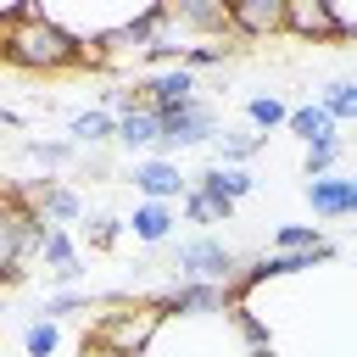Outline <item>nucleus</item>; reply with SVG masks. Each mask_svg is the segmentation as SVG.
<instances>
[{
	"label": "nucleus",
	"instance_id": "29",
	"mask_svg": "<svg viewBox=\"0 0 357 357\" xmlns=\"http://www.w3.org/2000/svg\"><path fill=\"white\" fill-rule=\"evenodd\" d=\"M340 28H346V39H357V22H346V17H340Z\"/></svg>",
	"mask_w": 357,
	"mask_h": 357
},
{
	"label": "nucleus",
	"instance_id": "5",
	"mask_svg": "<svg viewBox=\"0 0 357 357\" xmlns=\"http://www.w3.org/2000/svg\"><path fill=\"white\" fill-rule=\"evenodd\" d=\"M240 268V257L218 240V234H190L173 245V279H206V284H229Z\"/></svg>",
	"mask_w": 357,
	"mask_h": 357
},
{
	"label": "nucleus",
	"instance_id": "25",
	"mask_svg": "<svg viewBox=\"0 0 357 357\" xmlns=\"http://www.w3.org/2000/svg\"><path fill=\"white\" fill-rule=\"evenodd\" d=\"M28 156H33L39 167H61V162L78 156V145H73V139H28Z\"/></svg>",
	"mask_w": 357,
	"mask_h": 357
},
{
	"label": "nucleus",
	"instance_id": "18",
	"mask_svg": "<svg viewBox=\"0 0 357 357\" xmlns=\"http://www.w3.org/2000/svg\"><path fill=\"white\" fill-rule=\"evenodd\" d=\"M39 262L50 268V279H56V273H78V268H84V262H78L73 234H67V229H56V223H50V229H45V240H39Z\"/></svg>",
	"mask_w": 357,
	"mask_h": 357
},
{
	"label": "nucleus",
	"instance_id": "19",
	"mask_svg": "<svg viewBox=\"0 0 357 357\" xmlns=\"http://www.w3.org/2000/svg\"><path fill=\"white\" fill-rule=\"evenodd\" d=\"M39 212H45L56 229H67V223L84 218V201H78L67 184H50V178H45V184H39Z\"/></svg>",
	"mask_w": 357,
	"mask_h": 357
},
{
	"label": "nucleus",
	"instance_id": "10",
	"mask_svg": "<svg viewBox=\"0 0 357 357\" xmlns=\"http://www.w3.org/2000/svg\"><path fill=\"white\" fill-rule=\"evenodd\" d=\"M84 346H73V335H67V324L61 318H33V324H22V357H78Z\"/></svg>",
	"mask_w": 357,
	"mask_h": 357
},
{
	"label": "nucleus",
	"instance_id": "22",
	"mask_svg": "<svg viewBox=\"0 0 357 357\" xmlns=\"http://www.w3.org/2000/svg\"><path fill=\"white\" fill-rule=\"evenodd\" d=\"M318 106H324L335 123L357 117V78H335V84H324V89H318Z\"/></svg>",
	"mask_w": 357,
	"mask_h": 357
},
{
	"label": "nucleus",
	"instance_id": "14",
	"mask_svg": "<svg viewBox=\"0 0 357 357\" xmlns=\"http://www.w3.org/2000/svg\"><path fill=\"white\" fill-rule=\"evenodd\" d=\"M257 151H268V134H257V128H223L212 139V162L218 167H245Z\"/></svg>",
	"mask_w": 357,
	"mask_h": 357
},
{
	"label": "nucleus",
	"instance_id": "24",
	"mask_svg": "<svg viewBox=\"0 0 357 357\" xmlns=\"http://www.w3.org/2000/svg\"><path fill=\"white\" fill-rule=\"evenodd\" d=\"M89 301H95L89 290H50L39 312H45V318H61V324H67L73 312H89Z\"/></svg>",
	"mask_w": 357,
	"mask_h": 357
},
{
	"label": "nucleus",
	"instance_id": "8",
	"mask_svg": "<svg viewBox=\"0 0 357 357\" xmlns=\"http://www.w3.org/2000/svg\"><path fill=\"white\" fill-rule=\"evenodd\" d=\"M190 100H201V78L190 67H167V73L145 78V106L151 112H173V106H190Z\"/></svg>",
	"mask_w": 357,
	"mask_h": 357
},
{
	"label": "nucleus",
	"instance_id": "4",
	"mask_svg": "<svg viewBox=\"0 0 357 357\" xmlns=\"http://www.w3.org/2000/svg\"><path fill=\"white\" fill-rule=\"evenodd\" d=\"M156 117H162L156 156H167V162H173V151H195V145H212L223 134L212 100H190V106H173V112H156Z\"/></svg>",
	"mask_w": 357,
	"mask_h": 357
},
{
	"label": "nucleus",
	"instance_id": "7",
	"mask_svg": "<svg viewBox=\"0 0 357 357\" xmlns=\"http://www.w3.org/2000/svg\"><path fill=\"white\" fill-rule=\"evenodd\" d=\"M128 184L145 195V201H184L190 195V178L178 173V162H167V156H139L134 167H128Z\"/></svg>",
	"mask_w": 357,
	"mask_h": 357
},
{
	"label": "nucleus",
	"instance_id": "20",
	"mask_svg": "<svg viewBox=\"0 0 357 357\" xmlns=\"http://www.w3.org/2000/svg\"><path fill=\"white\" fill-rule=\"evenodd\" d=\"M324 245H335L318 223H279L273 229V251H324Z\"/></svg>",
	"mask_w": 357,
	"mask_h": 357
},
{
	"label": "nucleus",
	"instance_id": "2",
	"mask_svg": "<svg viewBox=\"0 0 357 357\" xmlns=\"http://www.w3.org/2000/svg\"><path fill=\"white\" fill-rule=\"evenodd\" d=\"M0 56H6L11 67H28V73H61V67L89 61V50H84L67 28H56L39 6H22V11L6 22V33H0Z\"/></svg>",
	"mask_w": 357,
	"mask_h": 357
},
{
	"label": "nucleus",
	"instance_id": "3",
	"mask_svg": "<svg viewBox=\"0 0 357 357\" xmlns=\"http://www.w3.org/2000/svg\"><path fill=\"white\" fill-rule=\"evenodd\" d=\"M162 307L156 301H139V307H112V312H100L95 324H89V346H100V351H112V357H139L145 346H151V335L162 329Z\"/></svg>",
	"mask_w": 357,
	"mask_h": 357
},
{
	"label": "nucleus",
	"instance_id": "13",
	"mask_svg": "<svg viewBox=\"0 0 357 357\" xmlns=\"http://www.w3.org/2000/svg\"><path fill=\"white\" fill-rule=\"evenodd\" d=\"M173 223H178V212H173L167 201H139V206L128 212V234H134L139 245H162V240L173 234Z\"/></svg>",
	"mask_w": 357,
	"mask_h": 357
},
{
	"label": "nucleus",
	"instance_id": "12",
	"mask_svg": "<svg viewBox=\"0 0 357 357\" xmlns=\"http://www.w3.org/2000/svg\"><path fill=\"white\" fill-rule=\"evenodd\" d=\"M284 28L290 33H301V39H346V28H340V11L335 6H324V0H301V6H284Z\"/></svg>",
	"mask_w": 357,
	"mask_h": 357
},
{
	"label": "nucleus",
	"instance_id": "26",
	"mask_svg": "<svg viewBox=\"0 0 357 357\" xmlns=\"http://www.w3.org/2000/svg\"><path fill=\"white\" fill-rule=\"evenodd\" d=\"M340 151H346L340 139H329V145H307V156H301V173H307V178H329V167L340 162Z\"/></svg>",
	"mask_w": 357,
	"mask_h": 357
},
{
	"label": "nucleus",
	"instance_id": "16",
	"mask_svg": "<svg viewBox=\"0 0 357 357\" xmlns=\"http://www.w3.org/2000/svg\"><path fill=\"white\" fill-rule=\"evenodd\" d=\"M284 128H290L301 145H329V139H340V123H335V117H329L318 100H312V106H296Z\"/></svg>",
	"mask_w": 357,
	"mask_h": 357
},
{
	"label": "nucleus",
	"instance_id": "11",
	"mask_svg": "<svg viewBox=\"0 0 357 357\" xmlns=\"http://www.w3.org/2000/svg\"><path fill=\"white\" fill-rule=\"evenodd\" d=\"M234 39H257V33H284V6L279 0H234L229 6Z\"/></svg>",
	"mask_w": 357,
	"mask_h": 357
},
{
	"label": "nucleus",
	"instance_id": "9",
	"mask_svg": "<svg viewBox=\"0 0 357 357\" xmlns=\"http://www.w3.org/2000/svg\"><path fill=\"white\" fill-rule=\"evenodd\" d=\"M301 195H307V206L318 212V218H351L357 212V178H307L301 184Z\"/></svg>",
	"mask_w": 357,
	"mask_h": 357
},
{
	"label": "nucleus",
	"instance_id": "23",
	"mask_svg": "<svg viewBox=\"0 0 357 357\" xmlns=\"http://www.w3.org/2000/svg\"><path fill=\"white\" fill-rule=\"evenodd\" d=\"M123 229H128V218H112V212H89V218H84V240H89L95 251H112Z\"/></svg>",
	"mask_w": 357,
	"mask_h": 357
},
{
	"label": "nucleus",
	"instance_id": "1",
	"mask_svg": "<svg viewBox=\"0 0 357 357\" xmlns=\"http://www.w3.org/2000/svg\"><path fill=\"white\" fill-rule=\"evenodd\" d=\"M139 357H268L240 318V301L223 312H167Z\"/></svg>",
	"mask_w": 357,
	"mask_h": 357
},
{
	"label": "nucleus",
	"instance_id": "6",
	"mask_svg": "<svg viewBox=\"0 0 357 357\" xmlns=\"http://www.w3.org/2000/svg\"><path fill=\"white\" fill-rule=\"evenodd\" d=\"M190 190H201L206 206L218 212V223H229L234 206L257 190V173H251V167H218V162H212V167H201V173L190 178Z\"/></svg>",
	"mask_w": 357,
	"mask_h": 357
},
{
	"label": "nucleus",
	"instance_id": "30",
	"mask_svg": "<svg viewBox=\"0 0 357 357\" xmlns=\"http://www.w3.org/2000/svg\"><path fill=\"white\" fill-rule=\"evenodd\" d=\"M0 318H6V307H0Z\"/></svg>",
	"mask_w": 357,
	"mask_h": 357
},
{
	"label": "nucleus",
	"instance_id": "28",
	"mask_svg": "<svg viewBox=\"0 0 357 357\" xmlns=\"http://www.w3.org/2000/svg\"><path fill=\"white\" fill-rule=\"evenodd\" d=\"M17 11H22V6H6V11H0V33H6V22H11Z\"/></svg>",
	"mask_w": 357,
	"mask_h": 357
},
{
	"label": "nucleus",
	"instance_id": "27",
	"mask_svg": "<svg viewBox=\"0 0 357 357\" xmlns=\"http://www.w3.org/2000/svg\"><path fill=\"white\" fill-rule=\"evenodd\" d=\"M184 223H201V229H206V223H218V212L206 206V195H201V190H190V195H184Z\"/></svg>",
	"mask_w": 357,
	"mask_h": 357
},
{
	"label": "nucleus",
	"instance_id": "21",
	"mask_svg": "<svg viewBox=\"0 0 357 357\" xmlns=\"http://www.w3.org/2000/svg\"><path fill=\"white\" fill-rule=\"evenodd\" d=\"M245 117H251L257 134H273V128L290 123V106H284L279 95H251V100H245Z\"/></svg>",
	"mask_w": 357,
	"mask_h": 357
},
{
	"label": "nucleus",
	"instance_id": "17",
	"mask_svg": "<svg viewBox=\"0 0 357 357\" xmlns=\"http://www.w3.org/2000/svg\"><path fill=\"white\" fill-rule=\"evenodd\" d=\"M67 134H73V145H106V139H117V117L100 112V106H89V112L67 117Z\"/></svg>",
	"mask_w": 357,
	"mask_h": 357
},
{
	"label": "nucleus",
	"instance_id": "15",
	"mask_svg": "<svg viewBox=\"0 0 357 357\" xmlns=\"http://www.w3.org/2000/svg\"><path fill=\"white\" fill-rule=\"evenodd\" d=\"M156 139H162V117L151 106H134V112L117 117V145L123 151H156Z\"/></svg>",
	"mask_w": 357,
	"mask_h": 357
}]
</instances>
